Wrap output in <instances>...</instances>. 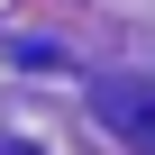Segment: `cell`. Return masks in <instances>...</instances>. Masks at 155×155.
Listing matches in <instances>:
<instances>
[{
  "label": "cell",
  "mask_w": 155,
  "mask_h": 155,
  "mask_svg": "<svg viewBox=\"0 0 155 155\" xmlns=\"http://www.w3.org/2000/svg\"><path fill=\"white\" fill-rule=\"evenodd\" d=\"M91 119L119 146H146L155 155V73H110V82H91Z\"/></svg>",
  "instance_id": "6da1fadb"
}]
</instances>
